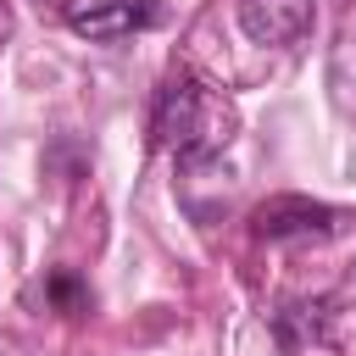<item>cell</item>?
<instances>
[{
	"mask_svg": "<svg viewBox=\"0 0 356 356\" xmlns=\"http://www.w3.org/2000/svg\"><path fill=\"white\" fill-rule=\"evenodd\" d=\"M345 211L312 200V195H273L250 211V234L267 239V245H300V239H328L339 234Z\"/></svg>",
	"mask_w": 356,
	"mask_h": 356,
	"instance_id": "cell-2",
	"label": "cell"
},
{
	"mask_svg": "<svg viewBox=\"0 0 356 356\" xmlns=\"http://www.w3.org/2000/svg\"><path fill=\"white\" fill-rule=\"evenodd\" d=\"M317 0H239V28L256 44H295L312 33Z\"/></svg>",
	"mask_w": 356,
	"mask_h": 356,
	"instance_id": "cell-3",
	"label": "cell"
},
{
	"mask_svg": "<svg viewBox=\"0 0 356 356\" xmlns=\"http://www.w3.org/2000/svg\"><path fill=\"white\" fill-rule=\"evenodd\" d=\"M150 22V6L145 0H106V6H95L89 17H78V22H67L78 39H100V44H111V39H128L134 28H145Z\"/></svg>",
	"mask_w": 356,
	"mask_h": 356,
	"instance_id": "cell-4",
	"label": "cell"
},
{
	"mask_svg": "<svg viewBox=\"0 0 356 356\" xmlns=\"http://www.w3.org/2000/svg\"><path fill=\"white\" fill-rule=\"evenodd\" d=\"M234 122L239 117L222 89H211L189 67H172L156 89V106H150V145L178 161H206L234 139Z\"/></svg>",
	"mask_w": 356,
	"mask_h": 356,
	"instance_id": "cell-1",
	"label": "cell"
},
{
	"mask_svg": "<svg viewBox=\"0 0 356 356\" xmlns=\"http://www.w3.org/2000/svg\"><path fill=\"white\" fill-rule=\"evenodd\" d=\"M39 6L61 11V22H78V17H89V11H95V6H106V0H39Z\"/></svg>",
	"mask_w": 356,
	"mask_h": 356,
	"instance_id": "cell-5",
	"label": "cell"
}]
</instances>
